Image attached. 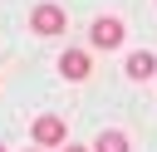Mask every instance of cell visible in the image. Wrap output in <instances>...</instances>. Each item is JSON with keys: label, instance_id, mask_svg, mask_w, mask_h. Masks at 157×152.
I'll return each mask as SVG.
<instances>
[{"label": "cell", "instance_id": "obj_2", "mask_svg": "<svg viewBox=\"0 0 157 152\" xmlns=\"http://www.w3.org/2000/svg\"><path fill=\"white\" fill-rule=\"evenodd\" d=\"M123 34H128V29H123V20H118V15H98V20L88 25L93 49H118V44H123Z\"/></svg>", "mask_w": 157, "mask_h": 152}, {"label": "cell", "instance_id": "obj_8", "mask_svg": "<svg viewBox=\"0 0 157 152\" xmlns=\"http://www.w3.org/2000/svg\"><path fill=\"white\" fill-rule=\"evenodd\" d=\"M29 152H44V147H29Z\"/></svg>", "mask_w": 157, "mask_h": 152}, {"label": "cell", "instance_id": "obj_4", "mask_svg": "<svg viewBox=\"0 0 157 152\" xmlns=\"http://www.w3.org/2000/svg\"><path fill=\"white\" fill-rule=\"evenodd\" d=\"M59 74H64L69 83H83V78L93 74V59H88V49H64V54H59Z\"/></svg>", "mask_w": 157, "mask_h": 152}, {"label": "cell", "instance_id": "obj_7", "mask_svg": "<svg viewBox=\"0 0 157 152\" xmlns=\"http://www.w3.org/2000/svg\"><path fill=\"white\" fill-rule=\"evenodd\" d=\"M64 152H93V147H78V142H74V147H64Z\"/></svg>", "mask_w": 157, "mask_h": 152}, {"label": "cell", "instance_id": "obj_6", "mask_svg": "<svg viewBox=\"0 0 157 152\" xmlns=\"http://www.w3.org/2000/svg\"><path fill=\"white\" fill-rule=\"evenodd\" d=\"M93 152H128V132L103 127V132H98V142H93Z\"/></svg>", "mask_w": 157, "mask_h": 152}, {"label": "cell", "instance_id": "obj_3", "mask_svg": "<svg viewBox=\"0 0 157 152\" xmlns=\"http://www.w3.org/2000/svg\"><path fill=\"white\" fill-rule=\"evenodd\" d=\"M29 29H34V34H44V39H49V34H64V10H59L54 0L34 5V10H29Z\"/></svg>", "mask_w": 157, "mask_h": 152}, {"label": "cell", "instance_id": "obj_1", "mask_svg": "<svg viewBox=\"0 0 157 152\" xmlns=\"http://www.w3.org/2000/svg\"><path fill=\"white\" fill-rule=\"evenodd\" d=\"M29 137H34V147H64L69 127H64V118H59V113H39V118L29 123Z\"/></svg>", "mask_w": 157, "mask_h": 152}, {"label": "cell", "instance_id": "obj_9", "mask_svg": "<svg viewBox=\"0 0 157 152\" xmlns=\"http://www.w3.org/2000/svg\"><path fill=\"white\" fill-rule=\"evenodd\" d=\"M0 152H10V147H0Z\"/></svg>", "mask_w": 157, "mask_h": 152}, {"label": "cell", "instance_id": "obj_5", "mask_svg": "<svg viewBox=\"0 0 157 152\" xmlns=\"http://www.w3.org/2000/svg\"><path fill=\"white\" fill-rule=\"evenodd\" d=\"M123 74H128V78H137V83H142V78H157V59H152L147 49H137V54H128Z\"/></svg>", "mask_w": 157, "mask_h": 152}]
</instances>
